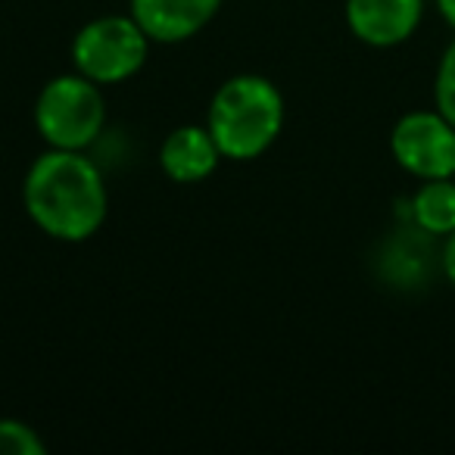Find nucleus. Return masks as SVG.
<instances>
[{"instance_id":"1","label":"nucleus","mask_w":455,"mask_h":455,"mask_svg":"<svg viewBox=\"0 0 455 455\" xmlns=\"http://www.w3.org/2000/svg\"><path fill=\"white\" fill-rule=\"evenodd\" d=\"M26 212L44 235L66 243L88 241L107 219L100 169L82 150H47L22 181Z\"/></svg>"},{"instance_id":"2","label":"nucleus","mask_w":455,"mask_h":455,"mask_svg":"<svg viewBox=\"0 0 455 455\" xmlns=\"http://www.w3.org/2000/svg\"><path fill=\"white\" fill-rule=\"evenodd\" d=\"M284 125L281 91L262 76H235L215 91L209 103L206 128L212 132L221 156L256 159L275 144Z\"/></svg>"},{"instance_id":"3","label":"nucleus","mask_w":455,"mask_h":455,"mask_svg":"<svg viewBox=\"0 0 455 455\" xmlns=\"http://www.w3.org/2000/svg\"><path fill=\"white\" fill-rule=\"evenodd\" d=\"M107 119L103 94L97 82L78 76H60L47 82L35 103L38 134L57 150H84L94 144Z\"/></svg>"},{"instance_id":"4","label":"nucleus","mask_w":455,"mask_h":455,"mask_svg":"<svg viewBox=\"0 0 455 455\" xmlns=\"http://www.w3.org/2000/svg\"><path fill=\"white\" fill-rule=\"evenodd\" d=\"M150 38L134 16H100L88 22L72 41V63L97 84H116L138 76L147 63Z\"/></svg>"},{"instance_id":"5","label":"nucleus","mask_w":455,"mask_h":455,"mask_svg":"<svg viewBox=\"0 0 455 455\" xmlns=\"http://www.w3.org/2000/svg\"><path fill=\"white\" fill-rule=\"evenodd\" d=\"M390 150L393 159L421 181L455 178V125L440 109L405 113L393 125Z\"/></svg>"},{"instance_id":"6","label":"nucleus","mask_w":455,"mask_h":455,"mask_svg":"<svg viewBox=\"0 0 455 455\" xmlns=\"http://www.w3.org/2000/svg\"><path fill=\"white\" fill-rule=\"evenodd\" d=\"M436 237L415 221L399 228L396 235L387 237L384 250L378 256L380 278L399 291H421L430 284L434 272H443V250H436Z\"/></svg>"},{"instance_id":"7","label":"nucleus","mask_w":455,"mask_h":455,"mask_svg":"<svg viewBox=\"0 0 455 455\" xmlns=\"http://www.w3.org/2000/svg\"><path fill=\"white\" fill-rule=\"evenodd\" d=\"M424 0H347V26L371 47H396L415 35Z\"/></svg>"},{"instance_id":"8","label":"nucleus","mask_w":455,"mask_h":455,"mask_svg":"<svg viewBox=\"0 0 455 455\" xmlns=\"http://www.w3.org/2000/svg\"><path fill=\"white\" fill-rule=\"evenodd\" d=\"M219 7L221 0H132V16L150 41L178 44L203 32Z\"/></svg>"},{"instance_id":"9","label":"nucleus","mask_w":455,"mask_h":455,"mask_svg":"<svg viewBox=\"0 0 455 455\" xmlns=\"http://www.w3.org/2000/svg\"><path fill=\"white\" fill-rule=\"evenodd\" d=\"M221 159V150L215 144L212 132L200 125H181L163 140L159 150V165L172 181L194 184L203 181L215 172Z\"/></svg>"},{"instance_id":"10","label":"nucleus","mask_w":455,"mask_h":455,"mask_svg":"<svg viewBox=\"0 0 455 455\" xmlns=\"http://www.w3.org/2000/svg\"><path fill=\"white\" fill-rule=\"evenodd\" d=\"M409 221L430 231L434 237H449L455 231V181L430 178L415 190L409 203Z\"/></svg>"},{"instance_id":"11","label":"nucleus","mask_w":455,"mask_h":455,"mask_svg":"<svg viewBox=\"0 0 455 455\" xmlns=\"http://www.w3.org/2000/svg\"><path fill=\"white\" fill-rule=\"evenodd\" d=\"M44 452V443L38 440L28 424L0 418V455H38Z\"/></svg>"},{"instance_id":"12","label":"nucleus","mask_w":455,"mask_h":455,"mask_svg":"<svg viewBox=\"0 0 455 455\" xmlns=\"http://www.w3.org/2000/svg\"><path fill=\"white\" fill-rule=\"evenodd\" d=\"M434 100H436V109L455 125V41L443 51L440 66H436Z\"/></svg>"},{"instance_id":"13","label":"nucleus","mask_w":455,"mask_h":455,"mask_svg":"<svg viewBox=\"0 0 455 455\" xmlns=\"http://www.w3.org/2000/svg\"><path fill=\"white\" fill-rule=\"evenodd\" d=\"M443 275H446V281L455 287V231L446 237V243H443Z\"/></svg>"},{"instance_id":"14","label":"nucleus","mask_w":455,"mask_h":455,"mask_svg":"<svg viewBox=\"0 0 455 455\" xmlns=\"http://www.w3.org/2000/svg\"><path fill=\"white\" fill-rule=\"evenodd\" d=\"M436 10L449 22V28H455V0H436Z\"/></svg>"}]
</instances>
